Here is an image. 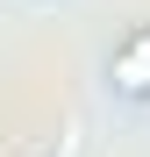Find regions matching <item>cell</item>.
Here are the masks:
<instances>
[{"instance_id":"obj_1","label":"cell","mask_w":150,"mask_h":157,"mask_svg":"<svg viewBox=\"0 0 150 157\" xmlns=\"http://www.w3.org/2000/svg\"><path fill=\"white\" fill-rule=\"evenodd\" d=\"M107 93L129 100V107H150V21L121 29L107 50Z\"/></svg>"}]
</instances>
